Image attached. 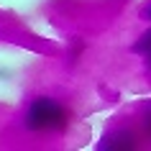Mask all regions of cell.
<instances>
[{"label": "cell", "instance_id": "obj_3", "mask_svg": "<svg viewBox=\"0 0 151 151\" xmlns=\"http://www.w3.org/2000/svg\"><path fill=\"white\" fill-rule=\"evenodd\" d=\"M133 51H136V54H141V56H149L151 54V28L133 44Z\"/></svg>", "mask_w": 151, "mask_h": 151}, {"label": "cell", "instance_id": "obj_1", "mask_svg": "<svg viewBox=\"0 0 151 151\" xmlns=\"http://www.w3.org/2000/svg\"><path fill=\"white\" fill-rule=\"evenodd\" d=\"M67 120H69L67 108L56 103L54 97H36L26 113L28 131H62V128H67Z\"/></svg>", "mask_w": 151, "mask_h": 151}, {"label": "cell", "instance_id": "obj_4", "mask_svg": "<svg viewBox=\"0 0 151 151\" xmlns=\"http://www.w3.org/2000/svg\"><path fill=\"white\" fill-rule=\"evenodd\" d=\"M143 128L151 133V103H146V108H143Z\"/></svg>", "mask_w": 151, "mask_h": 151}, {"label": "cell", "instance_id": "obj_6", "mask_svg": "<svg viewBox=\"0 0 151 151\" xmlns=\"http://www.w3.org/2000/svg\"><path fill=\"white\" fill-rule=\"evenodd\" d=\"M146 67H149V72H151V54L146 56Z\"/></svg>", "mask_w": 151, "mask_h": 151}, {"label": "cell", "instance_id": "obj_2", "mask_svg": "<svg viewBox=\"0 0 151 151\" xmlns=\"http://www.w3.org/2000/svg\"><path fill=\"white\" fill-rule=\"evenodd\" d=\"M100 149L105 151H120V149H136V136L128 131V128H118V131H110L100 138Z\"/></svg>", "mask_w": 151, "mask_h": 151}, {"label": "cell", "instance_id": "obj_5", "mask_svg": "<svg viewBox=\"0 0 151 151\" xmlns=\"http://www.w3.org/2000/svg\"><path fill=\"white\" fill-rule=\"evenodd\" d=\"M141 16L146 18V21H151V0H149V3H146V5L141 8Z\"/></svg>", "mask_w": 151, "mask_h": 151}]
</instances>
